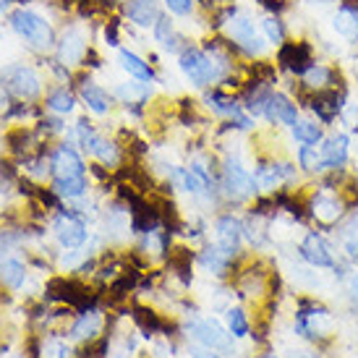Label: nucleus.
Returning a JSON list of instances; mask_svg holds the SVG:
<instances>
[{"instance_id":"b1692460","label":"nucleus","mask_w":358,"mask_h":358,"mask_svg":"<svg viewBox=\"0 0 358 358\" xmlns=\"http://www.w3.org/2000/svg\"><path fill=\"white\" fill-rule=\"evenodd\" d=\"M100 324L102 319L97 311H84L79 319H76V324L71 329V338L73 340H92L97 332H100Z\"/></svg>"},{"instance_id":"7ed1b4c3","label":"nucleus","mask_w":358,"mask_h":358,"mask_svg":"<svg viewBox=\"0 0 358 358\" xmlns=\"http://www.w3.org/2000/svg\"><path fill=\"white\" fill-rule=\"evenodd\" d=\"M0 90H6L16 100L31 102L42 94V79L31 66L13 63L0 71Z\"/></svg>"},{"instance_id":"9d476101","label":"nucleus","mask_w":358,"mask_h":358,"mask_svg":"<svg viewBox=\"0 0 358 358\" xmlns=\"http://www.w3.org/2000/svg\"><path fill=\"white\" fill-rule=\"evenodd\" d=\"M319 155H322V170H343L345 162H348L350 155V139L345 131H335L322 139V147H319Z\"/></svg>"},{"instance_id":"bb28decb","label":"nucleus","mask_w":358,"mask_h":358,"mask_svg":"<svg viewBox=\"0 0 358 358\" xmlns=\"http://www.w3.org/2000/svg\"><path fill=\"white\" fill-rule=\"evenodd\" d=\"M24 278H27V269H24V264L16 262V259H6V262L0 264V282H3V285L21 288V285H24Z\"/></svg>"},{"instance_id":"2eb2a0df","label":"nucleus","mask_w":358,"mask_h":358,"mask_svg":"<svg viewBox=\"0 0 358 358\" xmlns=\"http://www.w3.org/2000/svg\"><path fill=\"white\" fill-rule=\"evenodd\" d=\"M186 329L199 340L201 345H207V348L212 350L230 348V335H225V329L220 327L217 322H212V319H194V322H189Z\"/></svg>"},{"instance_id":"9b49d317","label":"nucleus","mask_w":358,"mask_h":358,"mask_svg":"<svg viewBox=\"0 0 358 358\" xmlns=\"http://www.w3.org/2000/svg\"><path fill=\"white\" fill-rule=\"evenodd\" d=\"M120 10H123V16H126L134 27H139V29H152V27L157 24L159 16L165 13L159 0H123V3H120Z\"/></svg>"},{"instance_id":"f3484780","label":"nucleus","mask_w":358,"mask_h":358,"mask_svg":"<svg viewBox=\"0 0 358 358\" xmlns=\"http://www.w3.org/2000/svg\"><path fill=\"white\" fill-rule=\"evenodd\" d=\"M50 168L55 170V178H71V176H84V159L73 147L69 144H60L58 150L52 152Z\"/></svg>"},{"instance_id":"cd10ccee","label":"nucleus","mask_w":358,"mask_h":358,"mask_svg":"<svg viewBox=\"0 0 358 358\" xmlns=\"http://www.w3.org/2000/svg\"><path fill=\"white\" fill-rule=\"evenodd\" d=\"M296 159H299L301 170H306V173H322V155H319L317 147L301 144L299 150H296Z\"/></svg>"},{"instance_id":"72a5a7b5","label":"nucleus","mask_w":358,"mask_h":358,"mask_svg":"<svg viewBox=\"0 0 358 358\" xmlns=\"http://www.w3.org/2000/svg\"><path fill=\"white\" fill-rule=\"evenodd\" d=\"M105 42H108L110 48H120L118 24H115V21H108V27H105Z\"/></svg>"},{"instance_id":"7c9ffc66","label":"nucleus","mask_w":358,"mask_h":358,"mask_svg":"<svg viewBox=\"0 0 358 358\" xmlns=\"http://www.w3.org/2000/svg\"><path fill=\"white\" fill-rule=\"evenodd\" d=\"M134 319H136L141 324V329L150 332V335H155V332L162 329V319H159L155 311H150V308H136V311H134Z\"/></svg>"},{"instance_id":"f704fd0d","label":"nucleus","mask_w":358,"mask_h":358,"mask_svg":"<svg viewBox=\"0 0 358 358\" xmlns=\"http://www.w3.org/2000/svg\"><path fill=\"white\" fill-rule=\"evenodd\" d=\"M45 353L50 358H71L69 345H63V343H50V345L45 348Z\"/></svg>"},{"instance_id":"ddd939ff","label":"nucleus","mask_w":358,"mask_h":358,"mask_svg":"<svg viewBox=\"0 0 358 358\" xmlns=\"http://www.w3.org/2000/svg\"><path fill=\"white\" fill-rule=\"evenodd\" d=\"M308 209H311V217L317 220V222H322V225H335V222L343 217L345 204L340 201L338 194H332V191H319V194L311 196Z\"/></svg>"},{"instance_id":"c9c22d12","label":"nucleus","mask_w":358,"mask_h":358,"mask_svg":"<svg viewBox=\"0 0 358 358\" xmlns=\"http://www.w3.org/2000/svg\"><path fill=\"white\" fill-rule=\"evenodd\" d=\"M191 356H194V358H220L212 348H207V350H204V348H191Z\"/></svg>"},{"instance_id":"39448f33","label":"nucleus","mask_w":358,"mask_h":358,"mask_svg":"<svg viewBox=\"0 0 358 358\" xmlns=\"http://www.w3.org/2000/svg\"><path fill=\"white\" fill-rule=\"evenodd\" d=\"M55 52H58V60L69 69H79L84 66V60L90 55V37L81 27H69V29L60 34L58 45H55Z\"/></svg>"},{"instance_id":"a211bd4d","label":"nucleus","mask_w":358,"mask_h":358,"mask_svg":"<svg viewBox=\"0 0 358 358\" xmlns=\"http://www.w3.org/2000/svg\"><path fill=\"white\" fill-rule=\"evenodd\" d=\"M79 97L84 100L87 110H92L94 115H108L110 110H113V102H115V97L105 87L94 84L92 79H84L79 84Z\"/></svg>"},{"instance_id":"4468645a","label":"nucleus","mask_w":358,"mask_h":358,"mask_svg":"<svg viewBox=\"0 0 358 358\" xmlns=\"http://www.w3.org/2000/svg\"><path fill=\"white\" fill-rule=\"evenodd\" d=\"M52 228H55V236H58L63 249H79L81 243L87 241V225L71 212H60Z\"/></svg>"},{"instance_id":"4be33fe9","label":"nucleus","mask_w":358,"mask_h":358,"mask_svg":"<svg viewBox=\"0 0 358 358\" xmlns=\"http://www.w3.org/2000/svg\"><path fill=\"white\" fill-rule=\"evenodd\" d=\"M290 136H293L296 144H311V147H317L324 139V126L319 120L303 118L290 129Z\"/></svg>"},{"instance_id":"2f4dec72","label":"nucleus","mask_w":358,"mask_h":358,"mask_svg":"<svg viewBox=\"0 0 358 358\" xmlns=\"http://www.w3.org/2000/svg\"><path fill=\"white\" fill-rule=\"evenodd\" d=\"M228 327L233 338H246L249 335V322H246V314L241 308H230L228 311Z\"/></svg>"},{"instance_id":"a878e982","label":"nucleus","mask_w":358,"mask_h":358,"mask_svg":"<svg viewBox=\"0 0 358 358\" xmlns=\"http://www.w3.org/2000/svg\"><path fill=\"white\" fill-rule=\"evenodd\" d=\"M76 108V94L66 87H58L48 94V110H52L55 115H69Z\"/></svg>"},{"instance_id":"6ab92c4d","label":"nucleus","mask_w":358,"mask_h":358,"mask_svg":"<svg viewBox=\"0 0 358 358\" xmlns=\"http://www.w3.org/2000/svg\"><path fill=\"white\" fill-rule=\"evenodd\" d=\"M118 66L129 73L131 79H136V81H150L152 84V81L157 79L152 63H147L141 55H136V52L129 50V48H118Z\"/></svg>"},{"instance_id":"6e6552de","label":"nucleus","mask_w":358,"mask_h":358,"mask_svg":"<svg viewBox=\"0 0 358 358\" xmlns=\"http://www.w3.org/2000/svg\"><path fill=\"white\" fill-rule=\"evenodd\" d=\"M299 84H301V90L311 92V94H314V92H327V90L343 87V84H340L338 66H329L324 60H314V63L299 76Z\"/></svg>"},{"instance_id":"aec40b11","label":"nucleus","mask_w":358,"mask_h":358,"mask_svg":"<svg viewBox=\"0 0 358 358\" xmlns=\"http://www.w3.org/2000/svg\"><path fill=\"white\" fill-rule=\"evenodd\" d=\"M113 97L120 100V105H126V108L129 105H147L152 97V87L150 81H123L113 90Z\"/></svg>"},{"instance_id":"c85d7f7f","label":"nucleus","mask_w":358,"mask_h":358,"mask_svg":"<svg viewBox=\"0 0 358 358\" xmlns=\"http://www.w3.org/2000/svg\"><path fill=\"white\" fill-rule=\"evenodd\" d=\"M152 37H155V42L162 45V48L176 37V21H173V16H170L168 10H165V13L157 19V24L152 27Z\"/></svg>"},{"instance_id":"412c9836","label":"nucleus","mask_w":358,"mask_h":358,"mask_svg":"<svg viewBox=\"0 0 358 358\" xmlns=\"http://www.w3.org/2000/svg\"><path fill=\"white\" fill-rule=\"evenodd\" d=\"M259 31L267 40L269 48H282L288 42V27H285V21H282L280 13H264L259 19Z\"/></svg>"},{"instance_id":"5701e85b","label":"nucleus","mask_w":358,"mask_h":358,"mask_svg":"<svg viewBox=\"0 0 358 358\" xmlns=\"http://www.w3.org/2000/svg\"><path fill=\"white\" fill-rule=\"evenodd\" d=\"M52 194L58 199H79L87 194V180L84 176H71V178H55L52 180Z\"/></svg>"},{"instance_id":"1a4fd4ad","label":"nucleus","mask_w":358,"mask_h":358,"mask_svg":"<svg viewBox=\"0 0 358 358\" xmlns=\"http://www.w3.org/2000/svg\"><path fill=\"white\" fill-rule=\"evenodd\" d=\"M296 176H299V170H296L293 162L272 159V162H259V168L254 170V183L262 191H275L280 183L296 180Z\"/></svg>"},{"instance_id":"c756f323","label":"nucleus","mask_w":358,"mask_h":358,"mask_svg":"<svg viewBox=\"0 0 358 358\" xmlns=\"http://www.w3.org/2000/svg\"><path fill=\"white\" fill-rule=\"evenodd\" d=\"M162 8L168 10L170 16H180V19H189L196 10V0H162Z\"/></svg>"},{"instance_id":"f257e3e1","label":"nucleus","mask_w":358,"mask_h":358,"mask_svg":"<svg viewBox=\"0 0 358 358\" xmlns=\"http://www.w3.org/2000/svg\"><path fill=\"white\" fill-rule=\"evenodd\" d=\"M220 29L225 34L233 52H238L243 58L259 60L267 55V40L262 37V31L257 29V21L246 8L241 6H228V8L220 13Z\"/></svg>"},{"instance_id":"0eeeda50","label":"nucleus","mask_w":358,"mask_h":358,"mask_svg":"<svg viewBox=\"0 0 358 358\" xmlns=\"http://www.w3.org/2000/svg\"><path fill=\"white\" fill-rule=\"evenodd\" d=\"M262 118L267 120V123H278V126H285V129H293L296 123L301 120V108L299 102L290 97L288 92L282 90H275L272 92V97H269L267 108H264V115Z\"/></svg>"},{"instance_id":"f8f14e48","label":"nucleus","mask_w":358,"mask_h":358,"mask_svg":"<svg viewBox=\"0 0 358 358\" xmlns=\"http://www.w3.org/2000/svg\"><path fill=\"white\" fill-rule=\"evenodd\" d=\"M299 254H301V259H303V262H308V264H311V267H319V269L335 267L332 249H329V243L324 241V236H319L317 230L306 233V238L301 241V246H299Z\"/></svg>"},{"instance_id":"dca6fc26","label":"nucleus","mask_w":358,"mask_h":358,"mask_svg":"<svg viewBox=\"0 0 358 358\" xmlns=\"http://www.w3.org/2000/svg\"><path fill=\"white\" fill-rule=\"evenodd\" d=\"M215 238H217V246L222 251H228L230 257L238 254L241 238H243V222L233 215H222L215 222Z\"/></svg>"},{"instance_id":"f03ea898","label":"nucleus","mask_w":358,"mask_h":358,"mask_svg":"<svg viewBox=\"0 0 358 358\" xmlns=\"http://www.w3.org/2000/svg\"><path fill=\"white\" fill-rule=\"evenodd\" d=\"M10 29L16 31L21 40L29 42V48L40 52H48L58 45V37H55L50 21L29 8H19L10 13Z\"/></svg>"},{"instance_id":"20e7f679","label":"nucleus","mask_w":358,"mask_h":358,"mask_svg":"<svg viewBox=\"0 0 358 358\" xmlns=\"http://www.w3.org/2000/svg\"><path fill=\"white\" fill-rule=\"evenodd\" d=\"M76 136H79L81 150L90 152L92 157H97L102 165H108V168L118 165V159H120L118 144H115V141H108L105 136H100L87 118H81L79 123H76Z\"/></svg>"},{"instance_id":"473e14b6","label":"nucleus","mask_w":358,"mask_h":358,"mask_svg":"<svg viewBox=\"0 0 358 358\" xmlns=\"http://www.w3.org/2000/svg\"><path fill=\"white\" fill-rule=\"evenodd\" d=\"M19 241H21V236L10 233V230H3V233H0V257H3V254H8L10 246H13V243H19Z\"/></svg>"},{"instance_id":"423d86ee","label":"nucleus","mask_w":358,"mask_h":358,"mask_svg":"<svg viewBox=\"0 0 358 358\" xmlns=\"http://www.w3.org/2000/svg\"><path fill=\"white\" fill-rule=\"evenodd\" d=\"M222 189L230 199H251L254 191H257V183H254V176L249 170L241 165L238 159L228 157L225 159V168H222Z\"/></svg>"},{"instance_id":"393cba45","label":"nucleus","mask_w":358,"mask_h":358,"mask_svg":"<svg viewBox=\"0 0 358 358\" xmlns=\"http://www.w3.org/2000/svg\"><path fill=\"white\" fill-rule=\"evenodd\" d=\"M230 254L228 251H222L220 246H209V249L201 251L199 262L204 264V267L209 269V272H215V275H225L230 267Z\"/></svg>"},{"instance_id":"4c0bfd02","label":"nucleus","mask_w":358,"mask_h":358,"mask_svg":"<svg viewBox=\"0 0 358 358\" xmlns=\"http://www.w3.org/2000/svg\"><path fill=\"white\" fill-rule=\"evenodd\" d=\"M303 6H332V3H338V0H301Z\"/></svg>"},{"instance_id":"e433bc0d","label":"nucleus","mask_w":358,"mask_h":358,"mask_svg":"<svg viewBox=\"0 0 358 358\" xmlns=\"http://www.w3.org/2000/svg\"><path fill=\"white\" fill-rule=\"evenodd\" d=\"M348 290H350V299H353V303L358 306V272L350 278V282H348Z\"/></svg>"},{"instance_id":"58836bf2","label":"nucleus","mask_w":358,"mask_h":358,"mask_svg":"<svg viewBox=\"0 0 358 358\" xmlns=\"http://www.w3.org/2000/svg\"><path fill=\"white\" fill-rule=\"evenodd\" d=\"M10 0H0V13H6V8H8Z\"/></svg>"}]
</instances>
